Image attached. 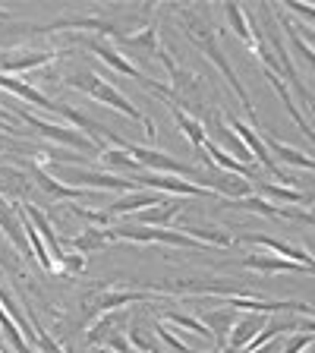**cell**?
I'll use <instances>...</instances> for the list:
<instances>
[{"mask_svg": "<svg viewBox=\"0 0 315 353\" xmlns=\"http://www.w3.org/2000/svg\"><path fill=\"white\" fill-rule=\"evenodd\" d=\"M152 290H126V287H110V290H101L95 300L98 312H114V309L132 306V303H152Z\"/></svg>", "mask_w": 315, "mask_h": 353, "instance_id": "cell-19", "label": "cell"}, {"mask_svg": "<svg viewBox=\"0 0 315 353\" xmlns=\"http://www.w3.org/2000/svg\"><path fill=\"white\" fill-rule=\"evenodd\" d=\"M180 208H183V196L164 199V202H158V205L139 212L136 224H139V228H170V221L176 218V212H180Z\"/></svg>", "mask_w": 315, "mask_h": 353, "instance_id": "cell-21", "label": "cell"}, {"mask_svg": "<svg viewBox=\"0 0 315 353\" xmlns=\"http://www.w3.org/2000/svg\"><path fill=\"white\" fill-rule=\"evenodd\" d=\"M57 176L70 186L79 190H92V192H132L139 190L132 176H120V174H101V170H88V168H70V164H57Z\"/></svg>", "mask_w": 315, "mask_h": 353, "instance_id": "cell-6", "label": "cell"}, {"mask_svg": "<svg viewBox=\"0 0 315 353\" xmlns=\"http://www.w3.org/2000/svg\"><path fill=\"white\" fill-rule=\"evenodd\" d=\"M167 108H170V114H174L176 126H180V130H183V136L190 139V145L196 148V152H202V145H205V139H208L205 123H202V120H196L192 114H186V110H180L176 104H170V101H167Z\"/></svg>", "mask_w": 315, "mask_h": 353, "instance_id": "cell-26", "label": "cell"}, {"mask_svg": "<svg viewBox=\"0 0 315 353\" xmlns=\"http://www.w3.org/2000/svg\"><path fill=\"white\" fill-rule=\"evenodd\" d=\"M274 13H278V10H274ZM278 26L287 32V38H290V51H296L309 63V70H315V48H309V44L300 38V32L294 29V19H287L284 13H278Z\"/></svg>", "mask_w": 315, "mask_h": 353, "instance_id": "cell-31", "label": "cell"}, {"mask_svg": "<svg viewBox=\"0 0 315 353\" xmlns=\"http://www.w3.org/2000/svg\"><path fill=\"white\" fill-rule=\"evenodd\" d=\"M258 13H262V22H265V41H268V48L274 51V60H278V73L274 76H284L287 79V85L296 92V98H300V104L303 108H309L315 114V101H312V95H309V88L303 85V79H300V73H296V66H294V57H290V48H284V38H281V26H278V19H274V7H258Z\"/></svg>", "mask_w": 315, "mask_h": 353, "instance_id": "cell-3", "label": "cell"}, {"mask_svg": "<svg viewBox=\"0 0 315 353\" xmlns=\"http://www.w3.org/2000/svg\"><path fill=\"white\" fill-rule=\"evenodd\" d=\"M284 7L290 10L294 16H300V19L309 26V29H315V7H309V3H300V0H287Z\"/></svg>", "mask_w": 315, "mask_h": 353, "instance_id": "cell-40", "label": "cell"}, {"mask_svg": "<svg viewBox=\"0 0 315 353\" xmlns=\"http://www.w3.org/2000/svg\"><path fill=\"white\" fill-rule=\"evenodd\" d=\"M63 82L70 88H76V92H82V95L95 98V101L104 104V108H114L117 114H123V117L142 123V126H145V136H148V139H154V136H158V126H154L152 120H148L145 114L136 108V104H130V98H126L117 85H110V82L101 79L98 73H92V70H73V73H66Z\"/></svg>", "mask_w": 315, "mask_h": 353, "instance_id": "cell-1", "label": "cell"}, {"mask_svg": "<svg viewBox=\"0 0 315 353\" xmlns=\"http://www.w3.org/2000/svg\"><path fill=\"white\" fill-rule=\"evenodd\" d=\"M202 322L208 325V331H212V338H214V350H224V344H227V334L234 331V322H236V309L230 306H212L202 312Z\"/></svg>", "mask_w": 315, "mask_h": 353, "instance_id": "cell-15", "label": "cell"}, {"mask_svg": "<svg viewBox=\"0 0 315 353\" xmlns=\"http://www.w3.org/2000/svg\"><path fill=\"white\" fill-rule=\"evenodd\" d=\"M117 328H130L123 312H117V309H114V312H101V319H95V322L88 325L85 341L88 344H108L114 334H123V331H117Z\"/></svg>", "mask_w": 315, "mask_h": 353, "instance_id": "cell-20", "label": "cell"}, {"mask_svg": "<svg viewBox=\"0 0 315 353\" xmlns=\"http://www.w3.org/2000/svg\"><path fill=\"white\" fill-rule=\"evenodd\" d=\"M265 328V316L262 312H246L243 319L234 322V331L227 334V344H224V353H243V347L256 338L258 331Z\"/></svg>", "mask_w": 315, "mask_h": 353, "instance_id": "cell-16", "label": "cell"}, {"mask_svg": "<svg viewBox=\"0 0 315 353\" xmlns=\"http://www.w3.org/2000/svg\"><path fill=\"white\" fill-rule=\"evenodd\" d=\"M265 79L272 82V88H274V92H278V95H281V101H284L287 114H290V117H294L296 130H300V132H303V136H306V139H309V142H312V145H315V130H312V126H309V120H306V117H303V110H300V104H296V101H294V98H290V88H287V85H284V82H281V76L268 73V70H265Z\"/></svg>", "mask_w": 315, "mask_h": 353, "instance_id": "cell-22", "label": "cell"}, {"mask_svg": "<svg viewBox=\"0 0 315 353\" xmlns=\"http://www.w3.org/2000/svg\"><path fill=\"white\" fill-rule=\"evenodd\" d=\"M22 212L29 214V218H32V224H35V228H38V234H41V240L48 243V252H51V262H54V268H57V262L66 256V252H63V246H60V240H57V230H54V224H51V221H48V214H44L41 208H35V205H26V208H22Z\"/></svg>", "mask_w": 315, "mask_h": 353, "instance_id": "cell-23", "label": "cell"}, {"mask_svg": "<svg viewBox=\"0 0 315 353\" xmlns=\"http://www.w3.org/2000/svg\"><path fill=\"white\" fill-rule=\"evenodd\" d=\"M29 319H32V338H29V341H35L38 350H41V353H63V347H60L57 341H54L51 334H48V331L38 325V319L32 316V312H29Z\"/></svg>", "mask_w": 315, "mask_h": 353, "instance_id": "cell-36", "label": "cell"}, {"mask_svg": "<svg viewBox=\"0 0 315 353\" xmlns=\"http://www.w3.org/2000/svg\"><path fill=\"white\" fill-rule=\"evenodd\" d=\"M262 136V142L268 145V152L278 154L284 164H294V168H306V170H315V158H309V154H303L300 148L287 145V142H278L274 136H268V132H258Z\"/></svg>", "mask_w": 315, "mask_h": 353, "instance_id": "cell-27", "label": "cell"}, {"mask_svg": "<svg viewBox=\"0 0 315 353\" xmlns=\"http://www.w3.org/2000/svg\"><path fill=\"white\" fill-rule=\"evenodd\" d=\"M161 322H170V325H176V328H186V331H192L196 338L212 341V344H214V338H212V331H208V325L202 322L199 316H186V312H174V309H167V312H161Z\"/></svg>", "mask_w": 315, "mask_h": 353, "instance_id": "cell-29", "label": "cell"}, {"mask_svg": "<svg viewBox=\"0 0 315 353\" xmlns=\"http://www.w3.org/2000/svg\"><path fill=\"white\" fill-rule=\"evenodd\" d=\"M224 123L230 126V130L236 132V136H240V142L246 148H250L252 152V158H258V161H262V168L268 170V174L272 176H278V180H284V186H294V176L290 174H284V170H281V164L274 161V154L268 152V145H265L262 142V136H258L256 130H252V126H246L243 123V120H236V117H224Z\"/></svg>", "mask_w": 315, "mask_h": 353, "instance_id": "cell-9", "label": "cell"}, {"mask_svg": "<svg viewBox=\"0 0 315 353\" xmlns=\"http://www.w3.org/2000/svg\"><path fill=\"white\" fill-rule=\"evenodd\" d=\"M158 202H164L161 192H154V190H132V192H123L117 202H110L108 214H110V218H114V214H139V212H145V208L158 205Z\"/></svg>", "mask_w": 315, "mask_h": 353, "instance_id": "cell-18", "label": "cell"}, {"mask_svg": "<svg viewBox=\"0 0 315 353\" xmlns=\"http://www.w3.org/2000/svg\"><path fill=\"white\" fill-rule=\"evenodd\" d=\"M0 88H7L10 95L22 98V101H32L35 108H41V110H51V108H54V101L44 95V92H38L32 82H22V79H16V76L0 73Z\"/></svg>", "mask_w": 315, "mask_h": 353, "instance_id": "cell-24", "label": "cell"}, {"mask_svg": "<svg viewBox=\"0 0 315 353\" xmlns=\"http://www.w3.org/2000/svg\"><path fill=\"white\" fill-rule=\"evenodd\" d=\"M303 353H315V344H312V347H309V350H303Z\"/></svg>", "mask_w": 315, "mask_h": 353, "instance_id": "cell-44", "label": "cell"}, {"mask_svg": "<svg viewBox=\"0 0 315 353\" xmlns=\"http://www.w3.org/2000/svg\"><path fill=\"white\" fill-rule=\"evenodd\" d=\"M79 272H85V256L82 252H66L57 262V268H54V274H79Z\"/></svg>", "mask_w": 315, "mask_h": 353, "instance_id": "cell-39", "label": "cell"}, {"mask_svg": "<svg viewBox=\"0 0 315 353\" xmlns=\"http://www.w3.org/2000/svg\"><path fill=\"white\" fill-rule=\"evenodd\" d=\"M230 265H236V268H250V272H262V274H309L306 265L290 262V259H281V256H272V252H252V256H243Z\"/></svg>", "mask_w": 315, "mask_h": 353, "instance_id": "cell-11", "label": "cell"}, {"mask_svg": "<svg viewBox=\"0 0 315 353\" xmlns=\"http://www.w3.org/2000/svg\"><path fill=\"white\" fill-rule=\"evenodd\" d=\"M0 230L10 236V243H13L26 259L35 256L32 246H29V236H26V230H22V208L13 205V202H7V199H0Z\"/></svg>", "mask_w": 315, "mask_h": 353, "instance_id": "cell-13", "label": "cell"}, {"mask_svg": "<svg viewBox=\"0 0 315 353\" xmlns=\"http://www.w3.org/2000/svg\"><path fill=\"white\" fill-rule=\"evenodd\" d=\"M183 234H190V236H196L199 243H205L208 250L212 246H230V243H236L230 234H224V230H218V228H180Z\"/></svg>", "mask_w": 315, "mask_h": 353, "instance_id": "cell-35", "label": "cell"}, {"mask_svg": "<svg viewBox=\"0 0 315 353\" xmlns=\"http://www.w3.org/2000/svg\"><path fill=\"white\" fill-rule=\"evenodd\" d=\"M120 41L132 44V48H139V51H145V57H154L158 48H161V41H158V29H154V26H145V29L136 32V35H123Z\"/></svg>", "mask_w": 315, "mask_h": 353, "instance_id": "cell-34", "label": "cell"}, {"mask_svg": "<svg viewBox=\"0 0 315 353\" xmlns=\"http://www.w3.org/2000/svg\"><path fill=\"white\" fill-rule=\"evenodd\" d=\"M212 353H224V350H212Z\"/></svg>", "mask_w": 315, "mask_h": 353, "instance_id": "cell-45", "label": "cell"}, {"mask_svg": "<svg viewBox=\"0 0 315 353\" xmlns=\"http://www.w3.org/2000/svg\"><path fill=\"white\" fill-rule=\"evenodd\" d=\"M258 196L272 199V202H287V205H300L303 190L296 186H281V183H258Z\"/></svg>", "mask_w": 315, "mask_h": 353, "instance_id": "cell-33", "label": "cell"}, {"mask_svg": "<svg viewBox=\"0 0 315 353\" xmlns=\"http://www.w3.org/2000/svg\"><path fill=\"white\" fill-rule=\"evenodd\" d=\"M224 16H227L230 29L236 32V38H240L246 48H252V26H250V13L240 7V3H224Z\"/></svg>", "mask_w": 315, "mask_h": 353, "instance_id": "cell-30", "label": "cell"}, {"mask_svg": "<svg viewBox=\"0 0 315 353\" xmlns=\"http://www.w3.org/2000/svg\"><path fill=\"white\" fill-rule=\"evenodd\" d=\"M296 331H303V334H315V316H296Z\"/></svg>", "mask_w": 315, "mask_h": 353, "instance_id": "cell-41", "label": "cell"}, {"mask_svg": "<svg viewBox=\"0 0 315 353\" xmlns=\"http://www.w3.org/2000/svg\"><path fill=\"white\" fill-rule=\"evenodd\" d=\"M98 158H101V164L108 168V174H110V170H126L130 176H136V174H142V170H145L139 161H136V158H132V154H126L123 148H104Z\"/></svg>", "mask_w": 315, "mask_h": 353, "instance_id": "cell-28", "label": "cell"}, {"mask_svg": "<svg viewBox=\"0 0 315 353\" xmlns=\"http://www.w3.org/2000/svg\"><path fill=\"white\" fill-rule=\"evenodd\" d=\"M85 44H88V51H95V57L98 60H104V63L114 70V73H120V76H130V79H136L139 85H145V88H152L154 82L148 79L145 73H142L139 66L132 63V60H126L123 54L117 51V44L114 41H108V38H85Z\"/></svg>", "mask_w": 315, "mask_h": 353, "instance_id": "cell-10", "label": "cell"}, {"mask_svg": "<svg viewBox=\"0 0 315 353\" xmlns=\"http://www.w3.org/2000/svg\"><path fill=\"white\" fill-rule=\"evenodd\" d=\"M126 154H132V158H136V161H139L145 170H154V174H170V176H186L190 183L205 186V190H208V174H205V170L192 168V164H186V161H174L167 152H154V148H145V145L130 142Z\"/></svg>", "mask_w": 315, "mask_h": 353, "instance_id": "cell-5", "label": "cell"}, {"mask_svg": "<svg viewBox=\"0 0 315 353\" xmlns=\"http://www.w3.org/2000/svg\"><path fill=\"white\" fill-rule=\"evenodd\" d=\"M66 208H70L79 221H85L88 228H110V214L108 212H92V208H82V205H66Z\"/></svg>", "mask_w": 315, "mask_h": 353, "instance_id": "cell-37", "label": "cell"}, {"mask_svg": "<svg viewBox=\"0 0 315 353\" xmlns=\"http://www.w3.org/2000/svg\"><path fill=\"white\" fill-rule=\"evenodd\" d=\"M186 35H190V41L196 44L199 51L205 54L208 60H212L214 66L221 70V76L230 82V88L236 92V98H240V104L246 108V114H250V123H252V130H258L262 132V126H258V114H256V108H252V101H250V95H246V88H243V82L236 79V73H234V66H230V60H227V54L221 51V44H218V35H214L208 26H202V22H196L192 16H186Z\"/></svg>", "mask_w": 315, "mask_h": 353, "instance_id": "cell-2", "label": "cell"}, {"mask_svg": "<svg viewBox=\"0 0 315 353\" xmlns=\"http://www.w3.org/2000/svg\"><path fill=\"white\" fill-rule=\"evenodd\" d=\"M114 236L117 240H132V243H164V246H183V250H208L205 243H199L196 236L183 234L174 228H139V224H117Z\"/></svg>", "mask_w": 315, "mask_h": 353, "instance_id": "cell-7", "label": "cell"}, {"mask_svg": "<svg viewBox=\"0 0 315 353\" xmlns=\"http://www.w3.org/2000/svg\"><path fill=\"white\" fill-rule=\"evenodd\" d=\"M0 331H3L7 344L13 347L16 353H32V350H29V338L22 334V328L13 322V316H10L7 309H3V303H0Z\"/></svg>", "mask_w": 315, "mask_h": 353, "instance_id": "cell-32", "label": "cell"}, {"mask_svg": "<svg viewBox=\"0 0 315 353\" xmlns=\"http://www.w3.org/2000/svg\"><path fill=\"white\" fill-rule=\"evenodd\" d=\"M199 158H202V161L218 164L221 170H227V174H234V176H243V180H252V176L258 174V168L236 161L234 154H227L224 148L218 145V142H212V139H205V145H202V154H199Z\"/></svg>", "mask_w": 315, "mask_h": 353, "instance_id": "cell-14", "label": "cell"}, {"mask_svg": "<svg viewBox=\"0 0 315 353\" xmlns=\"http://www.w3.org/2000/svg\"><path fill=\"white\" fill-rule=\"evenodd\" d=\"M139 190H154V192H167V196H183V199H218L212 190L196 186L183 176H170V174H136L132 176Z\"/></svg>", "mask_w": 315, "mask_h": 353, "instance_id": "cell-8", "label": "cell"}, {"mask_svg": "<svg viewBox=\"0 0 315 353\" xmlns=\"http://www.w3.org/2000/svg\"><path fill=\"white\" fill-rule=\"evenodd\" d=\"M294 29L300 32V38L309 44V48H315V29H309V26H296V22H294Z\"/></svg>", "mask_w": 315, "mask_h": 353, "instance_id": "cell-42", "label": "cell"}, {"mask_svg": "<svg viewBox=\"0 0 315 353\" xmlns=\"http://www.w3.org/2000/svg\"><path fill=\"white\" fill-rule=\"evenodd\" d=\"M243 243H256L262 250H268L272 256H281V259H290V262H300L309 268V274H315V256H309L303 246L296 243H287V240H274V236H265V234H250V236H236Z\"/></svg>", "mask_w": 315, "mask_h": 353, "instance_id": "cell-12", "label": "cell"}, {"mask_svg": "<svg viewBox=\"0 0 315 353\" xmlns=\"http://www.w3.org/2000/svg\"><path fill=\"white\" fill-rule=\"evenodd\" d=\"M10 108H13V114L22 120V123L29 126L32 132H38V136H44V139H51L57 142V145H66V148H79V152L85 154H101L104 148L95 145V142L88 139V136H82L79 130H73V126H66V123H51V120H41L38 114H32V110L26 108H16L13 101H7Z\"/></svg>", "mask_w": 315, "mask_h": 353, "instance_id": "cell-4", "label": "cell"}, {"mask_svg": "<svg viewBox=\"0 0 315 353\" xmlns=\"http://www.w3.org/2000/svg\"><path fill=\"white\" fill-rule=\"evenodd\" d=\"M154 334H158V338H161L164 344H167L174 353H196V350H192V344H186L183 338H176V334H174V331H170L164 322H158V325H154Z\"/></svg>", "mask_w": 315, "mask_h": 353, "instance_id": "cell-38", "label": "cell"}, {"mask_svg": "<svg viewBox=\"0 0 315 353\" xmlns=\"http://www.w3.org/2000/svg\"><path fill=\"white\" fill-rule=\"evenodd\" d=\"M108 243H117V236H114L110 228H85L82 234H76L73 240H70V246H73L76 252H82V256H88V252L108 250Z\"/></svg>", "mask_w": 315, "mask_h": 353, "instance_id": "cell-25", "label": "cell"}, {"mask_svg": "<svg viewBox=\"0 0 315 353\" xmlns=\"http://www.w3.org/2000/svg\"><path fill=\"white\" fill-rule=\"evenodd\" d=\"M303 202H306V205H315V192H303Z\"/></svg>", "mask_w": 315, "mask_h": 353, "instance_id": "cell-43", "label": "cell"}, {"mask_svg": "<svg viewBox=\"0 0 315 353\" xmlns=\"http://www.w3.org/2000/svg\"><path fill=\"white\" fill-rule=\"evenodd\" d=\"M32 176H35V183L41 186V190L48 192V196H51V199H57V202H76V199L88 196V190H79V186H70V183H63L60 176L48 174V170H44L41 164H32Z\"/></svg>", "mask_w": 315, "mask_h": 353, "instance_id": "cell-17", "label": "cell"}]
</instances>
